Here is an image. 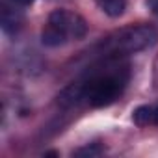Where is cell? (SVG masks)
<instances>
[{"label":"cell","instance_id":"obj_1","mask_svg":"<svg viewBox=\"0 0 158 158\" xmlns=\"http://www.w3.org/2000/svg\"><path fill=\"white\" fill-rule=\"evenodd\" d=\"M125 84H127V73L123 69L93 73L88 80L76 82L67 89H63V93L60 95V102L63 106L86 102L93 108H102L112 104L123 93Z\"/></svg>","mask_w":158,"mask_h":158},{"label":"cell","instance_id":"obj_2","mask_svg":"<svg viewBox=\"0 0 158 158\" xmlns=\"http://www.w3.org/2000/svg\"><path fill=\"white\" fill-rule=\"evenodd\" d=\"M158 39V32L151 24H132L117 30L102 43V54L106 58H121L141 52L152 47Z\"/></svg>","mask_w":158,"mask_h":158},{"label":"cell","instance_id":"obj_3","mask_svg":"<svg viewBox=\"0 0 158 158\" xmlns=\"http://www.w3.org/2000/svg\"><path fill=\"white\" fill-rule=\"evenodd\" d=\"M88 23L82 15L69 10H54L41 32V41L45 47H61L67 41H78L86 37Z\"/></svg>","mask_w":158,"mask_h":158},{"label":"cell","instance_id":"obj_4","mask_svg":"<svg viewBox=\"0 0 158 158\" xmlns=\"http://www.w3.org/2000/svg\"><path fill=\"white\" fill-rule=\"evenodd\" d=\"M132 121L138 127H158V104H143L132 112Z\"/></svg>","mask_w":158,"mask_h":158},{"label":"cell","instance_id":"obj_5","mask_svg":"<svg viewBox=\"0 0 158 158\" xmlns=\"http://www.w3.org/2000/svg\"><path fill=\"white\" fill-rule=\"evenodd\" d=\"M97 6L112 19L121 17L127 10V0H95Z\"/></svg>","mask_w":158,"mask_h":158},{"label":"cell","instance_id":"obj_6","mask_svg":"<svg viewBox=\"0 0 158 158\" xmlns=\"http://www.w3.org/2000/svg\"><path fill=\"white\" fill-rule=\"evenodd\" d=\"M19 24H21V17L13 10L4 8L2 10V28H4V32L6 34H11V32H15L19 28Z\"/></svg>","mask_w":158,"mask_h":158},{"label":"cell","instance_id":"obj_7","mask_svg":"<svg viewBox=\"0 0 158 158\" xmlns=\"http://www.w3.org/2000/svg\"><path fill=\"white\" fill-rule=\"evenodd\" d=\"M101 149H93V147H86V149H80V151H76V154H89V156H95L99 154Z\"/></svg>","mask_w":158,"mask_h":158},{"label":"cell","instance_id":"obj_8","mask_svg":"<svg viewBox=\"0 0 158 158\" xmlns=\"http://www.w3.org/2000/svg\"><path fill=\"white\" fill-rule=\"evenodd\" d=\"M145 4H147V8L151 10V13L158 15V0H145Z\"/></svg>","mask_w":158,"mask_h":158},{"label":"cell","instance_id":"obj_9","mask_svg":"<svg viewBox=\"0 0 158 158\" xmlns=\"http://www.w3.org/2000/svg\"><path fill=\"white\" fill-rule=\"evenodd\" d=\"M11 2L15 6H30V4H34V0H11Z\"/></svg>","mask_w":158,"mask_h":158}]
</instances>
